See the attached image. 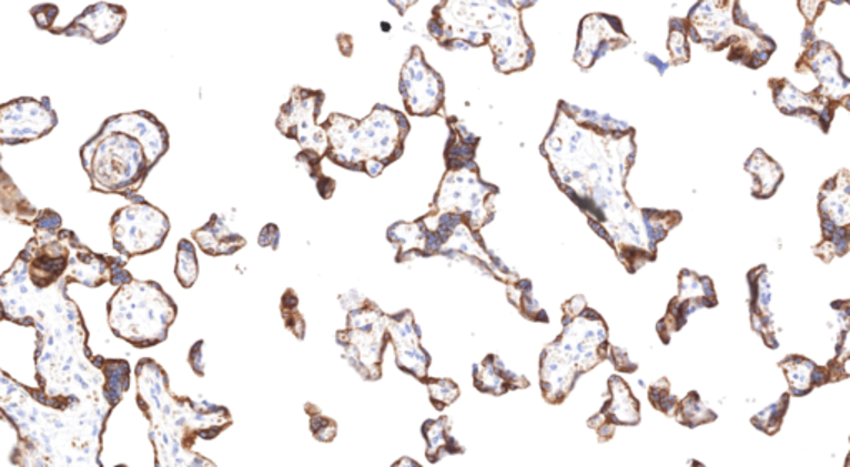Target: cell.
Listing matches in <instances>:
<instances>
[{
	"mask_svg": "<svg viewBox=\"0 0 850 467\" xmlns=\"http://www.w3.org/2000/svg\"><path fill=\"white\" fill-rule=\"evenodd\" d=\"M166 126L145 110L110 116L102 130L80 149L92 190L142 202L139 190L150 170L169 152Z\"/></svg>",
	"mask_w": 850,
	"mask_h": 467,
	"instance_id": "cell-1",
	"label": "cell"
},
{
	"mask_svg": "<svg viewBox=\"0 0 850 467\" xmlns=\"http://www.w3.org/2000/svg\"><path fill=\"white\" fill-rule=\"evenodd\" d=\"M427 32L447 50L490 45L495 69L524 70L534 60V45L522 30L520 12L512 2H438L432 7Z\"/></svg>",
	"mask_w": 850,
	"mask_h": 467,
	"instance_id": "cell-2",
	"label": "cell"
},
{
	"mask_svg": "<svg viewBox=\"0 0 850 467\" xmlns=\"http://www.w3.org/2000/svg\"><path fill=\"white\" fill-rule=\"evenodd\" d=\"M327 136L326 159L334 165L366 175H383L404 155L411 122L406 113L377 103L363 120L331 113L321 123Z\"/></svg>",
	"mask_w": 850,
	"mask_h": 467,
	"instance_id": "cell-3",
	"label": "cell"
},
{
	"mask_svg": "<svg viewBox=\"0 0 850 467\" xmlns=\"http://www.w3.org/2000/svg\"><path fill=\"white\" fill-rule=\"evenodd\" d=\"M109 325L117 338L139 349L153 348L169 338L179 308L156 282H133L120 286L109 302Z\"/></svg>",
	"mask_w": 850,
	"mask_h": 467,
	"instance_id": "cell-4",
	"label": "cell"
},
{
	"mask_svg": "<svg viewBox=\"0 0 850 467\" xmlns=\"http://www.w3.org/2000/svg\"><path fill=\"white\" fill-rule=\"evenodd\" d=\"M344 296L351 300V303L341 302L347 309V328L336 333L337 345L361 378L377 382L383 376V356L389 343V315L360 293L351 292Z\"/></svg>",
	"mask_w": 850,
	"mask_h": 467,
	"instance_id": "cell-5",
	"label": "cell"
},
{
	"mask_svg": "<svg viewBox=\"0 0 850 467\" xmlns=\"http://www.w3.org/2000/svg\"><path fill=\"white\" fill-rule=\"evenodd\" d=\"M495 195H498L497 186L482 180L480 169L445 172L428 213L461 216L472 232L480 233L494 220L495 206L492 200Z\"/></svg>",
	"mask_w": 850,
	"mask_h": 467,
	"instance_id": "cell-6",
	"label": "cell"
},
{
	"mask_svg": "<svg viewBox=\"0 0 850 467\" xmlns=\"http://www.w3.org/2000/svg\"><path fill=\"white\" fill-rule=\"evenodd\" d=\"M113 248L125 260L162 248L170 233V220L146 200L117 210L110 222Z\"/></svg>",
	"mask_w": 850,
	"mask_h": 467,
	"instance_id": "cell-7",
	"label": "cell"
},
{
	"mask_svg": "<svg viewBox=\"0 0 850 467\" xmlns=\"http://www.w3.org/2000/svg\"><path fill=\"white\" fill-rule=\"evenodd\" d=\"M326 93L323 90L304 89L294 87L290 100L281 106L280 116L276 120L277 130L286 139L296 140L301 149L311 150L326 156L327 136L317 119L321 115Z\"/></svg>",
	"mask_w": 850,
	"mask_h": 467,
	"instance_id": "cell-8",
	"label": "cell"
},
{
	"mask_svg": "<svg viewBox=\"0 0 850 467\" xmlns=\"http://www.w3.org/2000/svg\"><path fill=\"white\" fill-rule=\"evenodd\" d=\"M399 92L406 112L414 116L438 115L445 105V82L425 60L424 50L414 45L401 70Z\"/></svg>",
	"mask_w": 850,
	"mask_h": 467,
	"instance_id": "cell-9",
	"label": "cell"
},
{
	"mask_svg": "<svg viewBox=\"0 0 850 467\" xmlns=\"http://www.w3.org/2000/svg\"><path fill=\"white\" fill-rule=\"evenodd\" d=\"M57 125L49 97L19 99L0 105V145H20L45 136Z\"/></svg>",
	"mask_w": 850,
	"mask_h": 467,
	"instance_id": "cell-10",
	"label": "cell"
},
{
	"mask_svg": "<svg viewBox=\"0 0 850 467\" xmlns=\"http://www.w3.org/2000/svg\"><path fill=\"white\" fill-rule=\"evenodd\" d=\"M716 305H718V296H716L711 278L682 270L679 275V295L671 300L665 318L656 326L659 338L668 345L672 333L679 332L686 325L689 315L701 308H715Z\"/></svg>",
	"mask_w": 850,
	"mask_h": 467,
	"instance_id": "cell-11",
	"label": "cell"
},
{
	"mask_svg": "<svg viewBox=\"0 0 850 467\" xmlns=\"http://www.w3.org/2000/svg\"><path fill=\"white\" fill-rule=\"evenodd\" d=\"M387 336L396 353V365L401 372L427 383L432 358L421 345V328L411 309L394 313L387 318Z\"/></svg>",
	"mask_w": 850,
	"mask_h": 467,
	"instance_id": "cell-12",
	"label": "cell"
},
{
	"mask_svg": "<svg viewBox=\"0 0 850 467\" xmlns=\"http://www.w3.org/2000/svg\"><path fill=\"white\" fill-rule=\"evenodd\" d=\"M641 423V405L630 385L621 376L608 379L607 402L597 415L588 419V428L597 433L598 441L607 443L614 438L618 426H638Z\"/></svg>",
	"mask_w": 850,
	"mask_h": 467,
	"instance_id": "cell-13",
	"label": "cell"
},
{
	"mask_svg": "<svg viewBox=\"0 0 850 467\" xmlns=\"http://www.w3.org/2000/svg\"><path fill=\"white\" fill-rule=\"evenodd\" d=\"M127 20V10L112 3L90 6L82 16L70 26L52 27L50 32L57 35L87 37L95 43H107L122 30Z\"/></svg>",
	"mask_w": 850,
	"mask_h": 467,
	"instance_id": "cell-14",
	"label": "cell"
},
{
	"mask_svg": "<svg viewBox=\"0 0 850 467\" xmlns=\"http://www.w3.org/2000/svg\"><path fill=\"white\" fill-rule=\"evenodd\" d=\"M749 290H751V325L752 329L761 336L768 348L778 349V328L775 312V296H772L771 275L766 266L752 270L748 275Z\"/></svg>",
	"mask_w": 850,
	"mask_h": 467,
	"instance_id": "cell-15",
	"label": "cell"
},
{
	"mask_svg": "<svg viewBox=\"0 0 850 467\" xmlns=\"http://www.w3.org/2000/svg\"><path fill=\"white\" fill-rule=\"evenodd\" d=\"M474 386L485 395L504 396L515 389L530 388L525 376L517 375L505 366L497 355H488L478 365H474Z\"/></svg>",
	"mask_w": 850,
	"mask_h": 467,
	"instance_id": "cell-16",
	"label": "cell"
},
{
	"mask_svg": "<svg viewBox=\"0 0 850 467\" xmlns=\"http://www.w3.org/2000/svg\"><path fill=\"white\" fill-rule=\"evenodd\" d=\"M779 368L785 373L791 398H805L814 389L832 383L829 369L806 356L789 355L779 363Z\"/></svg>",
	"mask_w": 850,
	"mask_h": 467,
	"instance_id": "cell-17",
	"label": "cell"
},
{
	"mask_svg": "<svg viewBox=\"0 0 850 467\" xmlns=\"http://www.w3.org/2000/svg\"><path fill=\"white\" fill-rule=\"evenodd\" d=\"M448 139L445 142V172L455 170L478 169L475 162L480 136L472 133L458 116H447Z\"/></svg>",
	"mask_w": 850,
	"mask_h": 467,
	"instance_id": "cell-18",
	"label": "cell"
},
{
	"mask_svg": "<svg viewBox=\"0 0 850 467\" xmlns=\"http://www.w3.org/2000/svg\"><path fill=\"white\" fill-rule=\"evenodd\" d=\"M200 248L210 256H230L246 246V238L227 226L223 216L213 213L212 219L192 233Z\"/></svg>",
	"mask_w": 850,
	"mask_h": 467,
	"instance_id": "cell-19",
	"label": "cell"
},
{
	"mask_svg": "<svg viewBox=\"0 0 850 467\" xmlns=\"http://www.w3.org/2000/svg\"><path fill=\"white\" fill-rule=\"evenodd\" d=\"M428 229L423 216L414 222H396L387 229V240L397 248V263L427 258Z\"/></svg>",
	"mask_w": 850,
	"mask_h": 467,
	"instance_id": "cell-20",
	"label": "cell"
},
{
	"mask_svg": "<svg viewBox=\"0 0 850 467\" xmlns=\"http://www.w3.org/2000/svg\"><path fill=\"white\" fill-rule=\"evenodd\" d=\"M423 436L427 443L425 458L428 463L442 461L445 456L464 455L465 448L454 438L452 422L447 416L438 419H428L423 425Z\"/></svg>",
	"mask_w": 850,
	"mask_h": 467,
	"instance_id": "cell-21",
	"label": "cell"
},
{
	"mask_svg": "<svg viewBox=\"0 0 850 467\" xmlns=\"http://www.w3.org/2000/svg\"><path fill=\"white\" fill-rule=\"evenodd\" d=\"M746 170L755 173L756 185L755 196L758 199H768L778 189L779 183L782 180V172L779 169L778 163L775 160L769 159L762 150L752 153L751 159L746 163Z\"/></svg>",
	"mask_w": 850,
	"mask_h": 467,
	"instance_id": "cell-22",
	"label": "cell"
},
{
	"mask_svg": "<svg viewBox=\"0 0 850 467\" xmlns=\"http://www.w3.org/2000/svg\"><path fill=\"white\" fill-rule=\"evenodd\" d=\"M672 418L678 425L695 429L699 426L711 425L718 419V415L702 402L698 392H691L685 398L679 399L678 408H676Z\"/></svg>",
	"mask_w": 850,
	"mask_h": 467,
	"instance_id": "cell-23",
	"label": "cell"
},
{
	"mask_svg": "<svg viewBox=\"0 0 850 467\" xmlns=\"http://www.w3.org/2000/svg\"><path fill=\"white\" fill-rule=\"evenodd\" d=\"M507 298L520 312V315L530 322L548 323L547 312L535 300L530 280H517V282L508 283Z\"/></svg>",
	"mask_w": 850,
	"mask_h": 467,
	"instance_id": "cell-24",
	"label": "cell"
},
{
	"mask_svg": "<svg viewBox=\"0 0 850 467\" xmlns=\"http://www.w3.org/2000/svg\"><path fill=\"white\" fill-rule=\"evenodd\" d=\"M103 375H105L107 379L105 389H103L105 392V399L109 402L110 408H113L122 399L123 393L129 389V363L123 362V359H107L105 366H103Z\"/></svg>",
	"mask_w": 850,
	"mask_h": 467,
	"instance_id": "cell-25",
	"label": "cell"
},
{
	"mask_svg": "<svg viewBox=\"0 0 850 467\" xmlns=\"http://www.w3.org/2000/svg\"><path fill=\"white\" fill-rule=\"evenodd\" d=\"M789 405H791V396L789 393H785V395L779 396L778 402L756 413L751 418V425L765 435H778L781 432L786 415H788Z\"/></svg>",
	"mask_w": 850,
	"mask_h": 467,
	"instance_id": "cell-26",
	"label": "cell"
},
{
	"mask_svg": "<svg viewBox=\"0 0 850 467\" xmlns=\"http://www.w3.org/2000/svg\"><path fill=\"white\" fill-rule=\"evenodd\" d=\"M199 256H196L195 245L190 240H180L179 248H176L175 266V275L179 278L180 285L183 288H192L196 280H199Z\"/></svg>",
	"mask_w": 850,
	"mask_h": 467,
	"instance_id": "cell-27",
	"label": "cell"
},
{
	"mask_svg": "<svg viewBox=\"0 0 850 467\" xmlns=\"http://www.w3.org/2000/svg\"><path fill=\"white\" fill-rule=\"evenodd\" d=\"M321 156L311 150H301L296 155L297 166H303L306 170L307 175L316 182L317 192H320L321 199L330 200L334 195L336 190V180L330 179L324 175L323 162Z\"/></svg>",
	"mask_w": 850,
	"mask_h": 467,
	"instance_id": "cell-28",
	"label": "cell"
},
{
	"mask_svg": "<svg viewBox=\"0 0 850 467\" xmlns=\"http://www.w3.org/2000/svg\"><path fill=\"white\" fill-rule=\"evenodd\" d=\"M425 386H427L432 406L437 412H444L445 408L454 405L461 396V388H458L457 383L448 378H428Z\"/></svg>",
	"mask_w": 850,
	"mask_h": 467,
	"instance_id": "cell-29",
	"label": "cell"
},
{
	"mask_svg": "<svg viewBox=\"0 0 850 467\" xmlns=\"http://www.w3.org/2000/svg\"><path fill=\"white\" fill-rule=\"evenodd\" d=\"M281 315H283L284 325L296 336L297 339H304L306 333V323L300 313V300H297L294 290H286L281 298Z\"/></svg>",
	"mask_w": 850,
	"mask_h": 467,
	"instance_id": "cell-30",
	"label": "cell"
},
{
	"mask_svg": "<svg viewBox=\"0 0 850 467\" xmlns=\"http://www.w3.org/2000/svg\"><path fill=\"white\" fill-rule=\"evenodd\" d=\"M648 399L649 405H651L656 412L661 413V415L669 416V418L675 416L679 399L678 396L672 393L671 385H669L668 379L661 378L659 382H656L655 385L649 386Z\"/></svg>",
	"mask_w": 850,
	"mask_h": 467,
	"instance_id": "cell-31",
	"label": "cell"
},
{
	"mask_svg": "<svg viewBox=\"0 0 850 467\" xmlns=\"http://www.w3.org/2000/svg\"><path fill=\"white\" fill-rule=\"evenodd\" d=\"M678 27L671 23L668 49L675 63H685L689 60L688 37H686V20L675 19Z\"/></svg>",
	"mask_w": 850,
	"mask_h": 467,
	"instance_id": "cell-32",
	"label": "cell"
},
{
	"mask_svg": "<svg viewBox=\"0 0 850 467\" xmlns=\"http://www.w3.org/2000/svg\"><path fill=\"white\" fill-rule=\"evenodd\" d=\"M311 433L317 441L331 443L337 435V425L333 419L327 418L326 415L320 412L316 406L311 405Z\"/></svg>",
	"mask_w": 850,
	"mask_h": 467,
	"instance_id": "cell-33",
	"label": "cell"
},
{
	"mask_svg": "<svg viewBox=\"0 0 850 467\" xmlns=\"http://www.w3.org/2000/svg\"><path fill=\"white\" fill-rule=\"evenodd\" d=\"M33 229H36V232H47L55 235V233L62 230V219L53 210H42V212H39L36 223H33Z\"/></svg>",
	"mask_w": 850,
	"mask_h": 467,
	"instance_id": "cell-34",
	"label": "cell"
},
{
	"mask_svg": "<svg viewBox=\"0 0 850 467\" xmlns=\"http://www.w3.org/2000/svg\"><path fill=\"white\" fill-rule=\"evenodd\" d=\"M608 359L614 363L615 369L618 373H637V363L631 362L630 356L625 349L618 348V346H610L608 352Z\"/></svg>",
	"mask_w": 850,
	"mask_h": 467,
	"instance_id": "cell-35",
	"label": "cell"
},
{
	"mask_svg": "<svg viewBox=\"0 0 850 467\" xmlns=\"http://www.w3.org/2000/svg\"><path fill=\"white\" fill-rule=\"evenodd\" d=\"M59 7L47 3V6H37L32 9L33 19H36L37 26L43 30H50L53 27V20H55Z\"/></svg>",
	"mask_w": 850,
	"mask_h": 467,
	"instance_id": "cell-36",
	"label": "cell"
},
{
	"mask_svg": "<svg viewBox=\"0 0 850 467\" xmlns=\"http://www.w3.org/2000/svg\"><path fill=\"white\" fill-rule=\"evenodd\" d=\"M280 238L281 233L280 229H277V225H274V223H267V225L261 230L260 236H257V243H260V246H263V248L277 250L280 248Z\"/></svg>",
	"mask_w": 850,
	"mask_h": 467,
	"instance_id": "cell-37",
	"label": "cell"
},
{
	"mask_svg": "<svg viewBox=\"0 0 850 467\" xmlns=\"http://www.w3.org/2000/svg\"><path fill=\"white\" fill-rule=\"evenodd\" d=\"M699 7H701L702 12L708 13V20L711 23H718L716 22V19L718 17L712 16V3H699ZM719 26L725 27L728 26V20L721 19V22H719ZM719 32L718 30H706V35L701 37V40H699V43H706V45L711 47V43H716V40H718Z\"/></svg>",
	"mask_w": 850,
	"mask_h": 467,
	"instance_id": "cell-38",
	"label": "cell"
},
{
	"mask_svg": "<svg viewBox=\"0 0 850 467\" xmlns=\"http://www.w3.org/2000/svg\"><path fill=\"white\" fill-rule=\"evenodd\" d=\"M203 346L205 342H199L190 352V365L199 376H205V362H203Z\"/></svg>",
	"mask_w": 850,
	"mask_h": 467,
	"instance_id": "cell-39",
	"label": "cell"
},
{
	"mask_svg": "<svg viewBox=\"0 0 850 467\" xmlns=\"http://www.w3.org/2000/svg\"><path fill=\"white\" fill-rule=\"evenodd\" d=\"M393 467H423L419 463L413 461L411 458H403L396 463Z\"/></svg>",
	"mask_w": 850,
	"mask_h": 467,
	"instance_id": "cell-40",
	"label": "cell"
},
{
	"mask_svg": "<svg viewBox=\"0 0 850 467\" xmlns=\"http://www.w3.org/2000/svg\"><path fill=\"white\" fill-rule=\"evenodd\" d=\"M686 467H706L702 465V463L696 461V459H689L688 463H686Z\"/></svg>",
	"mask_w": 850,
	"mask_h": 467,
	"instance_id": "cell-41",
	"label": "cell"
},
{
	"mask_svg": "<svg viewBox=\"0 0 850 467\" xmlns=\"http://www.w3.org/2000/svg\"><path fill=\"white\" fill-rule=\"evenodd\" d=\"M119 467H125V466H119Z\"/></svg>",
	"mask_w": 850,
	"mask_h": 467,
	"instance_id": "cell-42",
	"label": "cell"
}]
</instances>
